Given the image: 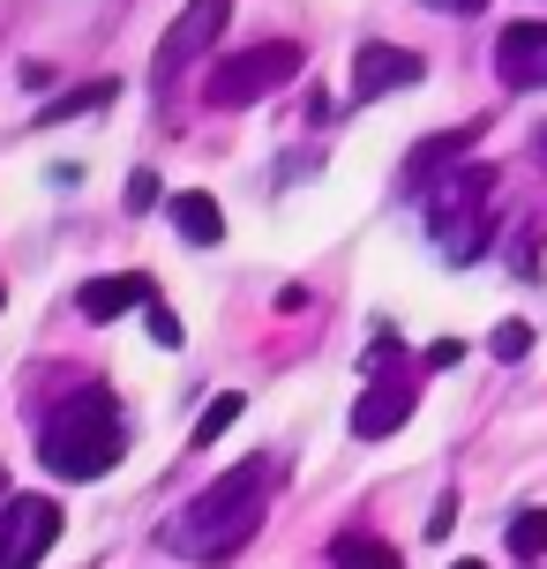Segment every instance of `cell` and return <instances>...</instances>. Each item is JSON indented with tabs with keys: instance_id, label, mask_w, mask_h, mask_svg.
<instances>
[{
	"instance_id": "cell-1",
	"label": "cell",
	"mask_w": 547,
	"mask_h": 569,
	"mask_svg": "<svg viewBox=\"0 0 547 569\" xmlns=\"http://www.w3.org/2000/svg\"><path fill=\"white\" fill-rule=\"evenodd\" d=\"M270 487H278V457L232 465L226 480H210L196 502L166 525V547H173L180 562H226V555H240V547L256 540L262 510H270Z\"/></svg>"
},
{
	"instance_id": "cell-2",
	"label": "cell",
	"mask_w": 547,
	"mask_h": 569,
	"mask_svg": "<svg viewBox=\"0 0 547 569\" xmlns=\"http://www.w3.org/2000/svg\"><path fill=\"white\" fill-rule=\"evenodd\" d=\"M120 412H113V390H76V398H60L38 427V457L53 465L60 480H98V472H113L120 457Z\"/></svg>"
},
{
	"instance_id": "cell-3",
	"label": "cell",
	"mask_w": 547,
	"mask_h": 569,
	"mask_svg": "<svg viewBox=\"0 0 547 569\" xmlns=\"http://www.w3.org/2000/svg\"><path fill=\"white\" fill-rule=\"evenodd\" d=\"M286 76H300V46H286V38H270V46H240V53H226L210 76H202V106L240 113V106H256L262 90H278Z\"/></svg>"
},
{
	"instance_id": "cell-4",
	"label": "cell",
	"mask_w": 547,
	"mask_h": 569,
	"mask_svg": "<svg viewBox=\"0 0 547 569\" xmlns=\"http://www.w3.org/2000/svg\"><path fill=\"white\" fill-rule=\"evenodd\" d=\"M60 540L53 495H8L0 502V569H38V555Z\"/></svg>"
},
{
	"instance_id": "cell-5",
	"label": "cell",
	"mask_w": 547,
	"mask_h": 569,
	"mask_svg": "<svg viewBox=\"0 0 547 569\" xmlns=\"http://www.w3.org/2000/svg\"><path fill=\"white\" fill-rule=\"evenodd\" d=\"M488 196H495V166L442 172V180L428 188V226H435V240H442V232H458V226H473V218H488Z\"/></svg>"
},
{
	"instance_id": "cell-6",
	"label": "cell",
	"mask_w": 547,
	"mask_h": 569,
	"mask_svg": "<svg viewBox=\"0 0 547 569\" xmlns=\"http://www.w3.org/2000/svg\"><path fill=\"white\" fill-rule=\"evenodd\" d=\"M412 405H420V382L405 368H382L368 390H360V405H352V435H360V442H382V435H398V427L412 420Z\"/></svg>"
},
{
	"instance_id": "cell-7",
	"label": "cell",
	"mask_w": 547,
	"mask_h": 569,
	"mask_svg": "<svg viewBox=\"0 0 547 569\" xmlns=\"http://www.w3.org/2000/svg\"><path fill=\"white\" fill-rule=\"evenodd\" d=\"M226 16H232V0H188L180 8V23L166 30V53H158V83L166 76H180L196 53H210L218 38H226Z\"/></svg>"
},
{
	"instance_id": "cell-8",
	"label": "cell",
	"mask_w": 547,
	"mask_h": 569,
	"mask_svg": "<svg viewBox=\"0 0 547 569\" xmlns=\"http://www.w3.org/2000/svg\"><path fill=\"white\" fill-rule=\"evenodd\" d=\"M495 76L510 90H547V23H503V38H495Z\"/></svg>"
},
{
	"instance_id": "cell-9",
	"label": "cell",
	"mask_w": 547,
	"mask_h": 569,
	"mask_svg": "<svg viewBox=\"0 0 547 569\" xmlns=\"http://www.w3.org/2000/svg\"><path fill=\"white\" fill-rule=\"evenodd\" d=\"M405 83H420V53H405V46H360L352 53V106H375L382 90H405Z\"/></svg>"
},
{
	"instance_id": "cell-10",
	"label": "cell",
	"mask_w": 547,
	"mask_h": 569,
	"mask_svg": "<svg viewBox=\"0 0 547 569\" xmlns=\"http://www.w3.org/2000/svg\"><path fill=\"white\" fill-rule=\"evenodd\" d=\"M76 308H83L90 322H113V315H128V308H150V278H143V270H120V278H90L83 292H76Z\"/></svg>"
},
{
	"instance_id": "cell-11",
	"label": "cell",
	"mask_w": 547,
	"mask_h": 569,
	"mask_svg": "<svg viewBox=\"0 0 547 569\" xmlns=\"http://www.w3.org/2000/svg\"><path fill=\"white\" fill-rule=\"evenodd\" d=\"M166 218L180 226V240H188V248H218V240H226V210L202 196V188H180V196L166 202Z\"/></svg>"
},
{
	"instance_id": "cell-12",
	"label": "cell",
	"mask_w": 547,
	"mask_h": 569,
	"mask_svg": "<svg viewBox=\"0 0 547 569\" xmlns=\"http://www.w3.org/2000/svg\"><path fill=\"white\" fill-rule=\"evenodd\" d=\"M330 562L338 569H405L398 547L375 540V532H338V540H330Z\"/></svg>"
},
{
	"instance_id": "cell-13",
	"label": "cell",
	"mask_w": 547,
	"mask_h": 569,
	"mask_svg": "<svg viewBox=\"0 0 547 569\" xmlns=\"http://www.w3.org/2000/svg\"><path fill=\"white\" fill-rule=\"evenodd\" d=\"M465 142H473V128H450V136H435V142H420L405 166H412V188H428V180H442V158H458Z\"/></svg>"
},
{
	"instance_id": "cell-14",
	"label": "cell",
	"mask_w": 547,
	"mask_h": 569,
	"mask_svg": "<svg viewBox=\"0 0 547 569\" xmlns=\"http://www.w3.org/2000/svg\"><path fill=\"white\" fill-rule=\"evenodd\" d=\"M240 412H248V398H240V390H218V398L202 405V420H196V435H188V442H196V450H210V442H218Z\"/></svg>"
},
{
	"instance_id": "cell-15",
	"label": "cell",
	"mask_w": 547,
	"mask_h": 569,
	"mask_svg": "<svg viewBox=\"0 0 547 569\" xmlns=\"http://www.w3.org/2000/svg\"><path fill=\"white\" fill-rule=\"evenodd\" d=\"M503 540H510V555H518V562H540V555H547V510H518Z\"/></svg>"
},
{
	"instance_id": "cell-16",
	"label": "cell",
	"mask_w": 547,
	"mask_h": 569,
	"mask_svg": "<svg viewBox=\"0 0 547 569\" xmlns=\"http://www.w3.org/2000/svg\"><path fill=\"white\" fill-rule=\"evenodd\" d=\"M113 98H120V83H113V76H98V83L68 90L60 106H46V113H38V120H76V113H90V106H113Z\"/></svg>"
},
{
	"instance_id": "cell-17",
	"label": "cell",
	"mask_w": 547,
	"mask_h": 569,
	"mask_svg": "<svg viewBox=\"0 0 547 569\" xmlns=\"http://www.w3.org/2000/svg\"><path fill=\"white\" fill-rule=\"evenodd\" d=\"M488 352H495V360H525V352H533V322H495Z\"/></svg>"
},
{
	"instance_id": "cell-18",
	"label": "cell",
	"mask_w": 547,
	"mask_h": 569,
	"mask_svg": "<svg viewBox=\"0 0 547 569\" xmlns=\"http://www.w3.org/2000/svg\"><path fill=\"white\" fill-rule=\"evenodd\" d=\"M143 315H150V338H158L166 352H173V345H180V315H173V308H158V300H150Z\"/></svg>"
},
{
	"instance_id": "cell-19",
	"label": "cell",
	"mask_w": 547,
	"mask_h": 569,
	"mask_svg": "<svg viewBox=\"0 0 547 569\" xmlns=\"http://www.w3.org/2000/svg\"><path fill=\"white\" fill-rule=\"evenodd\" d=\"M150 202H158V172H136V180H128V210H150Z\"/></svg>"
},
{
	"instance_id": "cell-20",
	"label": "cell",
	"mask_w": 547,
	"mask_h": 569,
	"mask_svg": "<svg viewBox=\"0 0 547 569\" xmlns=\"http://www.w3.org/2000/svg\"><path fill=\"white\" fill-rule=\"evenodd\" d=\"M458 352H465L458 338H435V345H428V368H458Z\"/></svg>"
},
{
	"instance_id": "cell-21",
	"label": "cell",
	"mask_w": 547,
	"mask_h": 569,
	"mask_svg": "<svg viewBox=\"0 0 547 569\" xmlns=\"http://www.w3.org/2000/svg\"><path fill=\"white\" fill-rule=\"evenodd\" d=\"M420 8H435V16H480L488 0H420Z\"/></svg>"
},
{
	"instance_id": "cell-22",
	"label": "cell",
	"mask_w": 547,
	"mask_h": 569,
	"mask_svg": "<svg viewBox=\"0 0 547 569\" xmlns=\"http://www.w3.org/2000/svg\"><path fill=\"white\" fill-rule=\"evenodd\" d=\"M450 517H458V502L442 495V502H435V517H428V540H442V532H450Z\"/></svg>"
},
{
	"instance_id": "cell-23",
	"label": "cell",
	"mask_w": 547,
	"mask_h": 569,
	"mask_svg": "<svg viewBox=\"0 0 547 569\" xmlns=\"http://www.w3.org/2000/svg\"><path fill=\"white\" fill-rule=\"evenodd\" d=\"M450 569H488V562H450Z\"/></svg>"
},
{
	"instance_id": "cell-24",
	"label": "cell",
	"mask_w": 547,
	"mask_h": 569,
	"mask_svg": "<svg viewBox=\"0 0 547 569\" xmlns=\"http://www.w3.org/2000/svg\"><path fill=\"white\" fill-rule=\"evenodd\" d=\"M540 158H547V128H540Z\"/></svg>"
},
{
	"instance_id": "cell-25",
	"label": "cell",
	"mask_w": 547,
	"mask_h": 569,
	"mask_svg": "<svg viewBox=\"0 0 547 569\" xmlns=\"http://www.w3.org/2000/svg\"><path fill=\"white\" fill-rule=\"evenodd\" d=\"M0 308H8V292H0Z\"/></svg>"
},
{
	"instance_id": "cell-26",
	"label": "cell",
	"mask_w": 547,
	"mask_h": 569,
	"mask_svg": "<svg viewBox=\"0 0 547 569\" xmlns=\"http://www.w3.org/2000/svg\"><path fill=\"white\" fill-rule=\"evenodd\" d=\"M0 487H8V480H0Z\"/></svg>"
}]
</instances>
